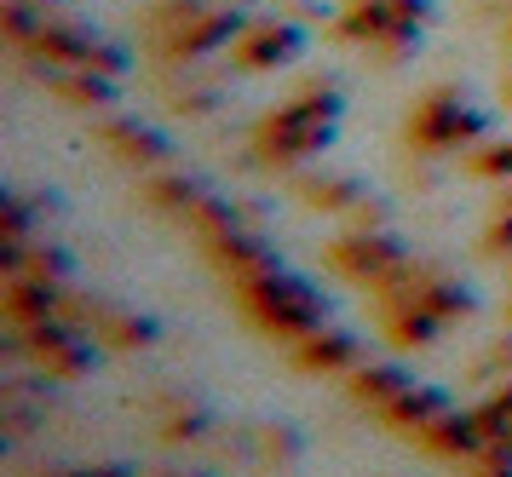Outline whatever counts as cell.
Listing matches in <instances>:
<instances>
[{
  "label": "cell",
  "instance_id": "obj_1",
  "mask_svg": "<svg viewBox=\"0 0 512 477\" xmlns=\"http://www.w3.org/2000/svg\"><path fill=\"white\" fill-rule=\"evenodd\" d=\"M334 121H340V87H300L282 110H271L254 127V150L271 167H300L317 150H328Z\"/></svg>",
  "mask_w": 512,
  "mask_h": 477
},
{
  "label": "cell",
  "instance_id": "obj_2",
  "mask_svg": "<svg viewBox=\"0 0 512 477\" xmlns=\"http://www.w3.org/2000/svg\"><path fill=\"white\" fill-rule=\"evenodd\" d=\"M144 35L162 58H202L213 46H231L242 35V18L225 12L219 0H156Z\"/></svg>",
  "mask_w": 512,
  "mask_h": 477
},
{
  "label": "cell",
  "instance_id": "obj_3",
  "mask_svg": "<svg viewBox=\"0 0 512 477\" xmlns=\"http://www.w3.org/2000/svg\"><path fill=\"white\" fill-rule=\"evenodd\" d=\"M236 294H242V311H248L265 334H277V340H305L311 328L328 322L323 294H317L311 282H300V276H288L282 265L254 276V282H242Z\"/></svg>",
  "mask_w": 512,
  "mask_h": 477
},
{
  "label": "cell",
  "instance_id": "obj_4",
  "mask_svg": "<svg viewBox=\"0 0 512 477\" xmlns=\"http://www.w3.org/2000/svg\"><path fill=\"white\" fill-rule=\"evenodd\" d=\"M420 18H426V0H351L340 12V35L374 46L380 58H403L415 52Z\"/></svg>",
  "mask_w": 512,
  "mask_h": 477
},
{
  "label": "cell",
  "instance_id": "obj_5",
  "mask_svg": "<svg viewBox=\"0 0 512 477\" xmlns=\"http://www.w3.org/2000/svg\"><path fill=\"white\" fill-rule=\"evenodd\" d=\"M403 133H409V144L426 150V156H449V150H461V144H472V138L484 133V115L472 110L455 87H432L415 110H409V127H403Z\"/></svg>",
  "mask_w": 512,
  "mask_h": 477
},
{
  "label": "cell",
  "instance_id": "obj_6",
  "mask_svg": "<svg viewBox=\"0 0 512 477\" xmlns=\"http://www.w3.org/2000/svg\"><path fill=\"white\" fill-rule=\"evenodd\" d=\"M18 345H24L29 357H35V368L41 374H52V380H81L87 368H93V334L87 328H75V322L52 317V322H35V328H18Z\"/></svg>",
  "mask_w": 512,
  "mask_h": 477
},
{
  "label": "cell",
  "instance_id": "obj_7",
  "mask_svg": "<svg viewBox=\"0 0 512 477\" xmlns=\"http://www.w3.org/2000/svg\"><path fill=\"white\" fill-rule=\"evenodd\" d=\"M323 259L346 276V282H357V288H380L409 253H403V242H397L392 230L380 225V230H351V236H340Z\"/></svg>",
  "mask_w": 512,
  "mask_h": 477
},
{
  "label": "cell",
  "instance_id": "obj_8",
  "mask_svg": "<svg viewBox=\"0 0 512 477\" xmlns=\"http://www.w3.org/2000/svg\"><path fill=\"white\" fill-rule=\"evenodd\" d=\"M300 52H305V35L294 29V23L259 18V23H242V35L231 41V64H242V69H282V64H294Z\"/></svg>",
  "mask_w": 512,
  "mask_h": 477
},
{
  "label": "cell",
  "instance_id": "obj_9",
  "mask_svg": "<svg viewBox=\"0 0 512 477\" xmlns=\"http://www.w3.org/2000/svg\"><path fill=\"white\" fill-rule=\"evenodd\" d=\"M6 322H12V334L18 328H35V322H52L64 311V288L58 282H41V276H6Z\"/></svg>",
  "mask_w": 512,
  "mask_h": 477
},
{
  "label": "cell",
  "instance_id": "obj_10",
  "mask_svg": "<svg viewBox=\"0 0 512 477\" xmlns=\"http://www.w3.org/2000/svg\"><path fill=\"white\" fill-rule=\"evenodd\" d=\"M294 363L305 374H351L363 363V345L351 334H340V328H311L305 340H294Z\"/></svg>",
  "mask_w": 512,
  "mask_h": 477
},
{
  "label": "cell",
  "instance_id": "obj_11",
  "mask_svg": "<svg viewBox=\"0 0 512 477\" xmlns=\"http://www.w3.org/2000/svg\"><path fill=\"white\" fill-rule=\"evenodd\" d=\"M415 443H420V449H432V455H443V460H466V466H472L489 437H484V426H478V414H472V409H466V414L449 409L443 420H432Z\"/></svg>",
  "mask_w": 512,
  "mask_h": 477
},
{
  "label": "cell",
  "instance_id": "obj_12",
  "mask_svg": "<svg viewBox=\"0 0 512 477\" xmlns=\"http://www.w3.org/2000/svg\"><path fill=\"white\" fill-rule=\"evenodd\" d=\"M449 409H455V403H449L438 386H409L397 403H386V409H380V420H386L392 432H403V437H420L432 420H443Z\"/></svg>",
  "mask_w": 512,
  "mask_h": 477
},
{
  "label": "cell",
  "instance_id": "obj_13",
  "mask_svg": "<svg viewBox=\"0 0 512 477\" xmlns=\"http://www.w3.org/2000/svg\"><path fill=\"white\" fill-rule=\"evenodd\" d=\"M346 386H351V397H357L363 409H374V414H380L386 403H397L403 391L415 386V380H409L403 368H386V363H369V368L357 363V368H351V380H346Z\"/></svg>",
  "mask_w": 512,
  "mask_h": 477
},
{
  "label": "cell",
  "instance_id": "obj_14",
  "mask_svg": "<svg viewBox=\"0 0 512 477\" xmlns=\"http://www.w3.org/2000/svg\"><path fill=\"white\" fill-rule=\"evenodd\" d=\"M300 196L317 213H357V207L369 202V190L357 179H346V173H311V179H300Z\"/></svg>",
  "mask_w": 512,
  "mask_h": 477
},
{
  "label": "cell",
  "instance_id": "obj_15",
  "mask_svg": "<svg viewBox=\"0 0 512 477\" xmlns=\"http://www.w3.org/2000/svg\"><path fill=\"white\" fill-rule=\"evenodd\" d=\"M104 144L121 150L133 167H156V161H167V138L150 133L144 121H104Z\"/></svg>",
  "mask_w": 512,
  "mask_h": 477
},
{
  "label": "cell",
  "instance_id": "obj_16",
  "mask_svg": "<svg viewBox=\"0 0 512 477\" xmlns=\"http://www.w3.org/2000/svg\"><path fill=\"white\" fill-rule=\"evenodd\" d=\"M386 340L397 345V351H420V345H432L443 334V322L426 311V305H403V311H386Z\"/></svg>",
  "mask_w": 512,
  "mask_h": 477
},
{
  "label": "cell",
  "instance_id": "obj_17",
  "mask_svg": "<svg viewBox=\"0 0 512 477\" xmlns=\"http://www.w3.org/2000/svg\"><path fill=\"white\" fill-rule=\"evenodd\" d=\"M6 276L64 282V276H70V253H58V248H24V242H12V248H6Z\"/></svg>",
  "mask_w": 512,
  "mask_h": 477
},
{
  "label": "cell",
  "instance_id": "obj_18",
  "mask_svg": "<svg viewBox=\"0 0 512 477\" xmlns=\"http://www.w3.org/2000/svg\"><path fill=\"white\" fill-rule=\"evenodd\" d=\"M144 196H150V202L162 207V213H179V219H190L196 207L208 202V190H202L196 179H185V173H167V179H150V184H144Z\"/></svg>",
  "mask_w": 512,
  "mask_h": 477
},
{
  "label": "cell",
  "instance_id": "obj_19",
  "mask_svg": "<svg viewBox=\"0 0 512 477\" xmlns=\"http://www.w3.org/2000/svg\"><path fill=\"white\" fill-rule=\"evenodd\" d=\"M208 403H196V397H167V420H162V437L167 443H196V437L208 432Z\"/></svg>",
  "mask_w": 512,
  "mask_h": 477
},
{
  "label": "cell",
  "instance_id": "obj_20",
  "mask_svg": "<svg viewBox=\"0 0 512 477\" xmlns=\"http://www.w3.org/2000/svg\"><path fill=\"white\" fill-rule=\"evenodd\" d=\"M466 173H472V179H507L512 184V138L478 144V150L466 156Z\"/></svg>",
  "mask_w": 512,
  "mask_h": 477
},
{
  "label": "cell",
  "instance_id": "obj_21",
  "mask_svg": "<svg viewBox=\"0 0 512 477\" xmlns=\"http://www.w3.org/2000/svg\"><path fill=\"white\" fill-rule=\"evenodd\" d=\"M58 477H127L121 466H75V472H58Z\"/></svg>",
  "mask_w": 512,
  "mask_h": 477
},
{
  "label": "cell",
  "instance_id": "obj_22",
  "mask_svg": "<svg viewBox=\"0 0 512 477\" xmlns=\"http://www.w3.org/2000/svg\"><path fill=\"white\" fill-rule=\"evenodd\" d=\"M507 52H512V29H507Z\"/></svg>",
  "mask_w": 512,
  "mask_h": 477
},
{
  "label": "cell",
  "instance_id": "obj_23",
  "mask_svg": "<svg viewBox=\"0 0 512 477\" xmlns=\"http://www.w3.org/2000/svg\"><path fill=\"white\" fill-rule=\"evenodd\" d=\"M507 311H512V305H507Z\"/></svg>",
  "mask_w": 512,
  "mask_h": 477
}]
</instances>
